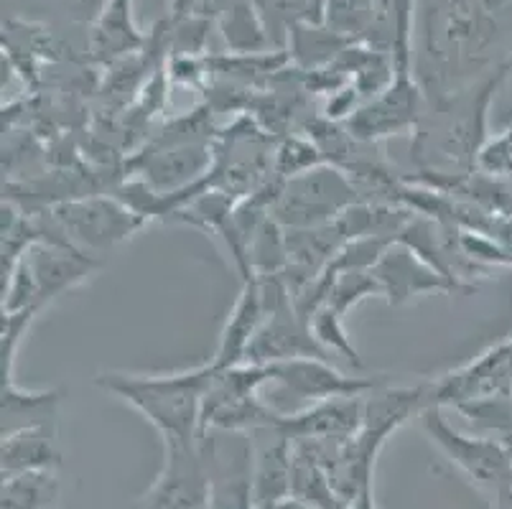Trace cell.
Segmentation results:
<instances>
[{"instance_id":"obj_1","label":"cell","mask_w":512,"mask_h":509,"mask_svg":"<svg viewBox=\"0 0 512 509\" xmlns=\"http://www.w3.org/2000/svg\"><path fill=\"white\" fill-rule=\"evenodd\" d=\"M497 34L495 11L484 0H416L413 74L426 100L487 77Z\"/></svg>"},{"instance_id":"obj_2","label":"cell","mask_w":512,"mask_h":509,"mask_svg":"<svg viewBox=\"0 0 512 509\" xmlns=\"http://www.w3.org/2000/svg\"><path fill=\"white\" fill-rule=\"evenodd\" d=\"M510 69L512 62L497 64L487 77L464 90L426 100L423 118L411 138V161L418 174L464 176L477 171L479 153L490 138L492 102Z\"/></svg>"},{"instance_id":"obj_3","label":"cell","mask_w":512,"mask_h":509,"mask_svg":"<svg viewBox=\"0 0 512 509\" xmlns=\"http://www.w3.org/2000/svg\"><path fill=\"white\" fill-rule=\"evenodd\" d=\"M214 372L212 362L164 375L102 372L95 385L138 410L164 443H192L202 433V405Z\"/></svg>"},{"instance_id":"obj_4","label":"cell","mask_w":512,"mask_h":509,"mask_svg":"<svg viewBox=\"0 0 512 509\" xmlns=\"http://www.w3.org/2000/svg\"><path fill=\"white\" fill-rule=\"evenodd\" d=\"M31 214L41 240L64 242L92 258L125 245L148 224L115 194L74 196Z\"/></svg>"},{"instance_id":"obj_5","label":"cell","mask_w":512,"mask_h":509,"mask_svg":"<svg viewBox=\"0 0 512 509\" xmlns=\"http://www.w3.org/2000/svg\"><path fill=\"white\" fill-rule=\"evenodd\" d=\"M423 433L439 448L454 469L472 484L477 492L490 497L497 509H512V454L505 441L492 436H467L449 426L444 408H428L421 415Z\"/></svg>"},{"instance_id":"obj_6","label":"cell","mask_w":512,"mask_h":509,"mask_svg":"<svg viewBox=\"0 0 512 509\" xmlns=\"http://www.w3.org/2000/svg\"><path fill=\"white\" fill-rule=\"evenodd\" d=\"M360 202L355 184L342 168L319 163L304 174L278 184L271 202V217L283 230H309L332 224L352 204Z\"/></svg>"},{"instance_id":"obj_7","label":"cell","mask_w":512,"mask_h":509,"mask_svg":"<svg viewBox=\"0 0 512 509\" xmlns=\"http://www.w3.org/2000/svg\"><path fill=\"white\" fill-rule=\"evenodd\" d=\"M268 382L265 364H237L230 370H217L212 377L202 405V431L222 428V431L253 433L258 428L276 426L281 413L263 398Z\"/></svg>"},{"instance_id":"obj_8","label":"cell","mask_w":512,"mask_h":509,"mask_svg":"<svg viewBox=\"0 0 512 509\" xmlns=\"http://www.w3.org/2000/svg\"><path fill=\"white\" fill-rule=\"evenodd\" d=\"M428 408H434L431 380L416 382V385H385L383 380L377 382L365 395L360 431L349 441L360 474L372 479V466H375V459L380 454V448L385 446V441L406 420L416 418Z\"/></svg>"},{"instance_id":"obj_9","label":"cell","mask_w":512,"mask_h":509,"mask_svg":"<svg viewBox=\"0 0 512 509\" xmlns=\"http://www.w3.org/2000/svg\"><path fill=\"white\" fill-rule=\"evenodd\" d=\"M426 110V95L413 69H398L380 95L367 100L347 120V130L365 143H380L400 133H413Z\"/></svg>"},{"instance_id":"obj_10","label":"cell","mask_w":512,"mask_h":509,"mask_svg":"<svg viewBox=\"0 0 512 509\" xmlns=\"http://www.w3.org/2000/svg\"><path fill=\"white\" fill-rule=\"evenodd\" d=\"M265 370H268V382H265L263 390L283 392L286 398L304 403V408L306 405L324 403V400L360 398V395H367L380 382V377L370 380V377L344 375V372L334 367L332 359L319 357H301L265 364Z\"/></svg>"},{"instance_id":"obj_11","label":"cell","mask_w":512,"mask_h":509,"mask_svg":"<svg viewBox=\"0 0 512 509\" xmlns=\"http://www.w3.org/2000/svg\"><path fill=\"white\" fill-rule=\"evenodd\" d=\"M512 395V342L484 349L472 362L444 372L431 380V398L436 408H451L472 400Z\"/></svg>"},{"instance_id":"obj_12","label":"cell","mask_w":512,"mask_h":509,"mask_svg":"<svg viewBox=\"0 0 512 509\" xmlns=\"http://www.w3.org/2000/svg\"><path fill=\"white\" fill-rule=\"evenodd\" d=\"M141 509H209V474L199 438L192 443H166L164 469L148 489Z\"/></svg>"},{"instance_id":"obj_13","label":"cell","mask_w":512,"mask_h":509,"mask_svg":"<svg viewBox=\"0 0 512 509\" xmlns=\"http://www.w3.org/2000/svg\"><path fill=\"white\" fill-rule=\"evenodd\" d=\"M21 263L34 278L41 308L57 301L64 293L85 286L87 280L102 268V263L87 252H79L64 242L36 240L23 252Z\"/></svg>"},{"instance_id":"obj_14","label":"cell","mask_w":512,"mask_h":509,"mask_svg":"<svg viewBox=\"0 0 512 509\" xmlns=\"http://www.w3.org/2000/svg\"><path fill=\"white\" fill-rule=\"evenodd\" d=\"M372 275L380 286V296L390 306H406V303L431 296V293L456 296V288L449 280L434 265L426 263L413 247L403 245V242H393L385 250L383 258L377 260V265L372 268Z\"/></svg>"},{"instance_id":"obj_15","label":"cell","mask_w":512,"mask_h":509,"mask_svg":"<svg viewBox=\"0 0 512 509\" xmlns=\"http://www.w3.org/2000/svg\"><path fill=\"white\" fill-rule=\"evenodd\" d=\"M319 357L332 359V354L324 352L319 342L311 334V326L304 316L296 311L291 298L273 306L255 336L253 347L248 352L250 364H276L286 359Z\"/></svg>"},{"instance_id":"obj_16","label":"cell","mask_w":512,"mask_h":509,"mask_svg":"<svg viewBox=\"0 0 512 509\" xmlns=\"http://www.w3.org/2000/svg\"><path fill=\"white\" fill-rule=\"evenodd\" d=\"M362 405H365V395L324 400V403L306 405L296 413H281L278 428L293 443L344 441V438L357 436L360 431Z\"/></svg>"},{"instance_id":"obj_17","label":"cell","mask_w":512,"mask_h":509,"mask_svg":"<svg viewBox=\"0 0 512 509\" xmlns=\"http://www.w3.org/2000/svg\"><path fill=\"white\" fill-rule=\"evenodd\" d=\"M265 316H268V308H265L263 291H260V280L250 275V278L242 280L240 296H237L235 306H232L230 316H227L225 326L220 331L217 352L209 359L214 364V370H230V367L248 362V352L253 347L260 326H263Z\"/></svg>"},{"instance_id":"obj_18","label":"cell","mask_w":512,"mask_h":509,"mask_svg":"<svg viewBox=\"0 0 512 509\" xmlns=\"http://www.w3.org/2000/svg\"><path fill=\"white\" fill-rule=\"evenodd\" d=\"M146 44L148 36L138 28L133 0H105L100 16L90 28V41H87L92 62L110 67L125 56L141 51Z\"/></svg>"},{"instance_id":"obj_19","label":"cell","mask_w":512,"mask_h":509,"mask_svg":"<svg viewBox=\"0 0 512 509\" xmlns=\"http://www.w3.org/2000/svg\"><path fill=\"white\" fill-rule=\"evenodd\" d=\"M62 387L23 390L16 380H3V436L26 428H59Z\"/></svg>"},{"instance_id":"obj_20","label":"cell","mask_w":512,"mask_h":509,"mask_svg":"<svg viewBox=\"0 0 512 509\" xmlns=\"http://www.w3.org/2000/svg\"><path fill=\"white\" fill-rule=\"evenodd\" d=\"M59 428H26L3 436L0 471L3 476L26 471H54L62 464L59 454Z\"/></svg>"},{"instance_id":"obj_21","label":"cell","mask_w":512,"mask_h":509,"mask_svg":"<svg viewBox=\"0 0 512 509\" xmlns=\"http://www.w3.org/2000/svg\"><path fill=\"white\" fill-rule=\"evenodd\" d=\"M352 41H347L344 36H339L337 31L321 21H299L296 26L288 31L286 41V54L288 62L296 72L309 74L319 72V69H327L329 64H334L339 59L347 46Z\"/></svg>"},{"instance_id":"obj_22","label":"cell","mask_w":512,"mask_h":509,"mask_svg":"<svg viewBox=\"0 0 512 509\" xmlns=\"http://www.w3.org/2000/svg\"><path fill=\"white\" fill-rule=\"evenodd\" d=\"M214 26L225 41L227 54H265L276 49L253 0H232Z\"/></svg>"},{"instance_id":"obj_23","label":"cell","mask_w":512,"mask_h":509,"mask_svg":"<svg viewBox=\"0 0 512 509\" xmlns=\"http://www.w3.org/2000/svg\"><path fill=\"white\" fill-rule=\"evenodd\" d=\"M57 489L59 484L54 471H26V474L3 476L0 509H54Z\"/></svg>"},{"instance_id":"obj_24","label":"cell","mask_w":512,"mask_h":509,"mask_svg":"<svg viewBox=\"0 0 512 509\" xmlns=\"http://www.w3.org/2000/svg\"><path fill=\"white\" fill-rule=\"evenodd\" d=\"M383 0H324L321 23L352 44H362L375 23Z\"/></svg>"},{"instance_id":"obj_25","label":"cell","mask_w":512,"mask_h":509,"mask_svg":"<svg viewBox=\"0 0 512 509\" xmlns=\"http://www.w3.org/2000/svg\"><path fill=\"white\" fill-rule=\"evenodd\" d=\"M344 319H347V316L337 314L332 306H327V303H319L314 314L309 316L311 334H314L316 342L324 347V352L344 357L349 364H352V367L362 370V367H365V362H362L360 352H357V347L352 344V336H349L347 326H344Z\"/></svg>"},{"instance_id":"obj_26","label":"cell","mask_w":512,"mask_h":509,"mask_svg":"<svg viewBox=\"0 0 512 509\" xmlns=\"http://www.w3.org/2000/svg\"><path fill=\"white\" fill-rule=\"evenodd\" d=\"M319 163L327 161H324L314 140L309 135H291L273 151V179H293V176L304 174V171L319 166Z\"/></svg>"},{"instance_id":"obj_27","label":"cell","mask_w":512,"mask_h":509,"mask_svg":"<svg viewBox=\"0 0 512 509\" xmlns=\"http://www.w3.org/2000/svg\"><path fill=\"white\" fill-rule=\"evenodd\" d=\"M194 0H169V21H181V18L192 16Z\"/></svg>"},{"instance_id":"obj_28","label":"cell","mask_w":512,"mask_h":509,"mask_svg":"<svg viewBox=\"0 0 512 509\" xmlns=\"http://www.w3.org/2000/svg\"><path fill=\"white\" fill-rule=\"evenodd\" d=\"M273 509H316V507H311V504L301 502V499H296V497H286L283 502H278Z\"/></svg>"},{"instance_id":"obj_29","label":"cell","mask_w":512,"mask_h":509,"mask_svg":"<svg viewBox=\"0 0 512 509\" xmlns=\"http://www.w3.org/2000/svg\"><path fill=\"white\" fill-rule=\"evenodd\" d=\"M311 3H314L316 13H319V18H321V8H324V0H311Z\"/></svg>"},{"instance_id":"obj_30","label":"cell","mask_w":512,"mask_h":509,"mask_svg":"<svg viewBox=\"0 0 512 509\" xmlns=\"http://www.w3.org/2000/svg\"><path fill=\"white\" fill-rule=\"evenodd\" d=\"M505 446H507V451H510V454H512V436L505 438Z\"/></svg>"},{"instance_id":"obj_31","label":"cell","mask_w":512,"mask_h":509,"mask_svg":"<svg viewBox=\"0 0 512 509\" xmlns=\"http://www.w3.org/2000/svg\"><path fill=\"white\" fill-rule=\"evenodd\" d=\"M510 342H512V336H510Z\"/></svg>"}]
</instances>
